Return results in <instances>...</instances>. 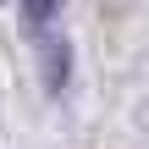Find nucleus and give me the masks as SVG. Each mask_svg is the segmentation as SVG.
I'll return each instance as SVG.
<instances>
[{
  "label": "nucleus",
  "mask_w": 149,
  "mask_h": 149,
  "mask_svg": "<svg viewBox=\"0 0 149 149\" xmlns=\"http://www.w3.org/2000/svg\"><path fill=\"white\" fill-rule=\"evenodd\" d=\"M39 66H44V88L61 94V88H66V72H72V50H66V39L50 33V28H39Z\"/></svg>",
  "instance_id": "obj_1"
},
{
  "label": "nucleus",
  "mask_w": 149,
  "mask_h": 149,
  "mask_svg": "<svg viewBox=\"0 0 149 149\" xmlns=\"http://www.w3.org/2000/svg\"><path fill=\"white\" fill-rule=\"evenodd\" d=\"M133 6H138V0H100V11H111V17H127Z\"/></svg>",
  "instance_id": "obj_2"
}]
</instances>
